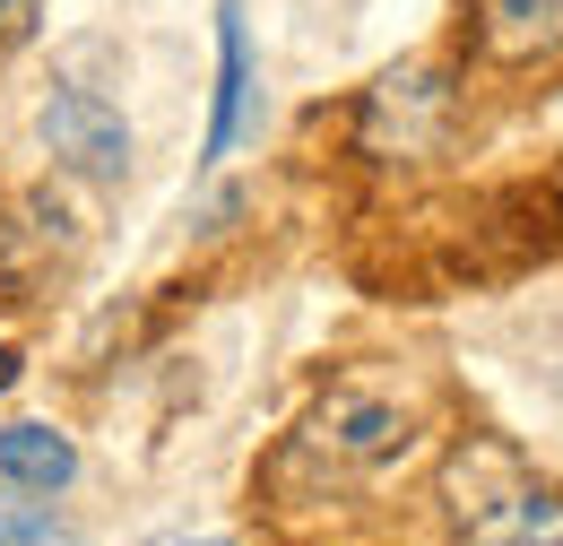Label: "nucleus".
I'll list each match as a JSON object with an SVG mask.
<instances>
[{
	"instance_id": "obj_6",
	"label": "nucleus",
	"mask_w": 563,
	"mask_h": 546,
	"mask_svg": "<svg viewBox=\"0 0 563 546\" xmlns=\"http://www.w3.org/2000/svg\"><path fill=\"white\" fill-rule=\"evenodd\" d=\"M0 478L26 485V494H62L78 478V443L53 434V425H9L0 434Z\"/></svg>"
},
{
	"instance_id": "obj_1",
	"label": "nucleus",
	"mask_w": 563,
	"mask_h": 546,
	"mask_svg": "<svg viewBox=\"0 0 563 546\" xmlns=\"http://www.w3.org/2000/svg\"><path fill=\"white\" fill-rule=\"evenodd\" d=\"M35 131H44V148H53L70 174H87V183H122V174H131V122H122L104 96H87V87H53L44 113H35Z\"/></svg>"
},
{
	"instance_id": "obj_9",
	"label": "nucleus",
	"mask_w": 563,
	"mask_h": 546,
	"mask_svg": "<svg viewBox=\"0 0 563 546\" xmlns=\"http://www.w3.org/2000/svg\"><path fill=\"white\" fill-rule=\"evenodd\" d=\"M9 382H18V356H9V347H0V391H9Z\"/></svg>"
},
{
	"instance_id": "obj_10",
	"label": "nucleus",
	"mask_w": 563,
	"mask_h": 546,
	"mask_svg": "<svg viewBox=\"0 0 563 546\" xmlns=\"http://www.w3.org/2000/svg\"><path fill=\"white\" fill-rule=\"evenodd\" d=\"M174 546H234V538H174Z\"/></svg>"
},
{
	"instance_id": "obj_2",
	"label": "nucleus",
	"mask_w": 563,
	"mask_h": 546,
	"mask_svg": "<svg viewBox=\"0 0 563 546\" xmlns=\"http://www.w3.org/2000/svg\"><path fill=\"white\" fill-rule=\"evenodd\" d=\"M252 131V26L243 0H217V113H209V165L234 156V139Z\"/></svg>"
},
{
	"instance_id": "obj_4",
	"label": "nucleus",
	"mask_w": 563,
	"mask_h": 546,
	"mask_svg": "<svg viewBox=\"0 0 563 546\" xmlns=\"http://www.w3.org/2000/svg\"><path fill=\"white\" fill-rule=\"evenodd\" d=\"M494 62H555L563 53V0H468Z\"/></svg>"
},
{
	"instance_id": "obj_3",
	"label": "nucleus",
	"mask_w": 563,
	"mask_h": 546,
	"mask_svg": "<svg viewBox=\"0 0 563 546\" xmlns=\"http://www.w3.org/2000/svg\"><path fill=\"white\" fill-rule=\"evenodd\" d=\"M468 546H563V494L547 485H511L494 503H460Z\"/></svg>"
},
{
	"instance_id": "obj_8",
	"label": "nucleus",
	"mask_w": 563,
	"mask_h": 546,
	"mask_svg": "<svg viewBox=\"0 0 563 546\" xmlns=\"http://www.w3.org/2000/svg\"><path fill=\"white\" fill-rule=\"evenodd\" d=\"M35 18V0H0V26H26Z\"/></svg>"
},
{
	"instance_id": "obj_5",
	"label": "nucleus",
	"mask_w": 563,
	"mask_h": 546,
	"mask_svg": "<svg viewBox=\"0 0 563 546\" xmlns=\"http://www.w3.org/2000/svg\"><path fill=\"white\" fill-rule=\"evenodd\" d=\"M312 443H321V451H347V460H382V451L408 443V416L390 408V400H355V391H339V400L321 408V425H312Z\"/></svg>"
},
{
	"instance_id": "obj_7",
	"label": "nucleus",
	"mask_w": 563,
	"mask_h": 546,
	"mask_svg": "<svg viewBox=\"0 0 563 546\" xmlns=\"http://www.w3.org/2000/svg\"><path fill=\"white\" fill-rule=\"evenodd\" d=\"M62 538V521L44 512V503H18V494H0V546H44Z\"/></svg>"
}]
</instances>
